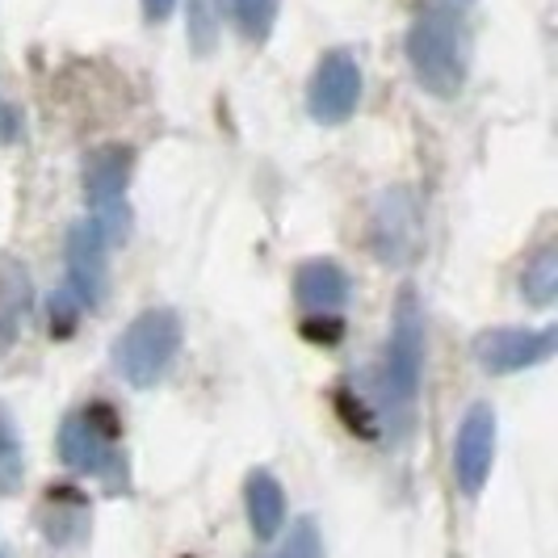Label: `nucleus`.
<instances>
[{
	"instance_id": "6",
	"label": "nucleus",
	"mask_w": 558,
	"mask_h": 558,
	"mask_svg": "<svg viewBox=\"0 0 558 558\" xmlns=\"http://www.w3.org/2000/svg\"><path fill=\"white\" fill-rule=\"evenodd\" d=\"M362 101V63L353 51L336 47L315 63L307 84V110L319 126H344Z\"/></svg>"
},
{
	"instance_id": "16",
	"label": "nucleus",
	"mask_w": 558,
	"mask_h": 558,
	"mask_svg": "<svg viewBox=\"0 0 558 558\" xmlns=\"http://www.w3.org/2000/svg\"><path fill=\"white\" fill-rule=\"evenodd\" d=\"M521 294L530 299L533 307H550L558 294V252L555 244H546V248L530 256V265H525V274H521Z\"/></svg>"
},
{
	"instance_id": "15",
	"label": "nucleus",
	"mask_w": 558,
	"mask_h": 558,
	"mask_svg": "<svg viewBox=\"0 0 558 558\" xmlns=\"http://www.w3.org/2000/svg\"><path fill=\"white\" fill-rule=\"evenodd\" d=\"M26 483V449L13 412L0 403V496H17Z\"/></svg>"
},
{
	"instance_id": "5",
	"label": "nucleus",
	"mask_w": 558,
	"mask_h": 558,
	"mask_svg": "<svg viewBox=\"0 0 558 558\" xmlns=\"http://www.w3.org/2000/svg\"><path fill=\"white\" fill-rule=\"evenodd\" d=\"M135 177V147L131 143H101L84 156L81 185L93 206V223L106 231V240L118 244L126 235V185Z\"/></svg>"
},
{
	"instance_id": "11",
	"label": "nucleus",
	"mask_w": 558,
	"mask_h": 558,
	"mask_svg": "<svg viewBox=\"0 0 558 558\" xmlns=\"http://www.w3.org/2000/svg\"><path fill=\"white\" fill-rule=\"evenodd\" d=\"M349 294H353V281L332 256H311L294 274V299L307 315H336L349 303Z\"/></svg>"
},
{
	"instance_id": "21",
	"label": "nucleus",
	"mask_w": 558,
	"mask_h": 558,
	"mask_svg": "<svg viewBox=\"0 0 558 558\" xmlns=\"http://www.w3.org/2000/svg\"><path fill=\"white\" fill-rule=\"evenodd\" d=\"M140 4H143V17H147L151 26L168 22V17H172V9H177V0H140Z\"/></svg>"
},
{
	"instance_id": "19",
	"label": "nucleus",
	"mask_w": 558,
	"mask_h": 558,
	"mask_svg": "<svg viewBox=\"0 0 558 558\" xmlns=\"http://www.w3.org/2000/svg\"><path fill=\"white\" fill-rule=\"evenodd\" d=\"M278 558H324V537H319V525H315L311 517H299V521L290 525V533H286Z\"/></svg>"
},
{
	"instance_id": "3",
	"label": "nucleus",
	"mask_w": 558,
	"mask_h": 558,
	"mask_svg": "<svg viewBox=\"0 0 558 558\" xmlns=\"http://www.w3.org/2000/svg\"><path fill=\"white\" fill-rule=\"evenodd\" d=\"M181 315L172 307H147L140 311L122 336L113 340L110 349V362H113V374L126 383V387H156L160 378L168 374V365L177 362V353H181Z\"/></svg>"
},
{
	"instance_id": "12",
	"label": "nucleus",
	"mask_w": 558,
	"mask_h": 558,
	"mask_svg": "<svg viewBox=\"0 0 558 558\" xmlns=\"http://www.w3.org/2000/svg\"><path fill=\"white\" fill-rule=\"evenodd\" d=\"M34 311V281L22 260H0V353L17 344Z\"/></svg>"
},
{
	"instance_id": "9",
	"label": "nucleus",
	"mask_w": 558,
	"mask_h": 558,
	"mask_svg": "<svg viewBox=\"0 0 558 558\" xmlns=\"http://www.w3.org/2000/svg\"><path fill=\"white\" fill-rule=\"evenodd\" d=\"M483 374H521L555 353V328H487L471 344Z\"/></svg>"
},
{
	"instance_id": "17",
	"label": "nucleus",
	"mask_w": 558,
	"mask_h": 558,
	"mask_svg": "<svg viewBox=\"0 0 558 558\" xmlns=\"http://www.w3.org/2000/svg\"><path fill=\"white\" fill-rule=\"evenodd\" d=\"M278 9L281 0H231V17H235V29L244 34V43L265 47L278 26Z\"/></svg>"
},
{
	"instance_id": "13",
	"label": "nucleus",
	"mask_w": 558,
	"mask_h": 558,
	"mask_svg": "<svg viewBox=\"0 0 558 558\" xmlns=\"http://www.w3.org/2000/svg\"><path fill=\"white\" fill-rule=\"evenodd\" d=\"M244 508L256 542H274L286 530V492L269 471H252L244 483Z\"/></svg>"
},
{
	"instance_id": "18",
	"label": "nucleus",
	"mask_w": 558,
	"mask_h": 558,
	"mask_svg": "<svg viewBox=\"0 0 558 558\" xmlns=\"http://www.w3.org/2000/svg\"><path fill=\"white\" fill-rule=\"evenodd\" d=\"M185 34H190V47L197 56H210L215 43H219V29H223V17H219V0H190L185 4Z\"/></svg>"
},
{
	"instance_id": "7",
	"label": "nucleus",
	"mask_w": 558,
	"mask_h": 558,
	"mask_svg": "<svg viewBox=\"0 0 558 558\" xmlns=\"http://www.w3.org/2000/svg\"><path fill=\"white\" fill-rule=\"evenodd\" d=\"M492 466H496V412L487 403H471L453 433V478L462 496L475 500L492 478Z\"/></svg>"
},
{
	"instance_id": "20",
	"label": "nucleus",
	"mask_w": 558,
	"mask_h": 558,
	"mask_svg": "<svg viewBox=\"0 0 558 558\" xmlns=\"http://www.w3.org/2000/svg\"><path fill=\"white\" fill-rule=\"evenodd\" d=\"M76 315H81V307H76V299L63 290V294H56V303H51V336H72V328H76Z\"/></svg>"
},
{
	"instance_id": "8",
	"label": "nucleus",
	"mask_w": 558,
	"mask_h": 558,
	"mask_svg": "<svg viewBox=\"0 0 558 558\" xmlns=\"http://www.w3.org/2000/svg\"><path fill=\"white\" fill-rule=\"evenodd\" d=\"M369 248L383 265H408L420 248V206L412 190H387L369 215Z\"/></svg>"
},
{
	"instance_id": "4",
	"label": "nucleus",
	"mask_w": 558,
	"mask_h": 558,
	"mask_svg": "<svg viewBox=\"0 0 558 558\" xmlns=\"http://www.w3.org/2000/svg\"><path fill=\"white\" fill-rule=\"evenodd\" d=\"M420 374H424V311H420L416 290L403 286L391 315L383 374H378V399L387 403L391 420H408L420 395Z\"/></svg>"
},
{
	"instance_id": "22",
	"label": "nucleus",
	"mask_w": 558,
	"mask_h": 558,
	"mask_svg": "<svg viewBox=\"0 0 558 558\" xmlns=\"http://www.w3.org/2000/svg\"><path fill=\"white\" fill-rule=\"evenodd\" d=\"M0 558H9V555H4V550H0Z\"/></svg>"
},
{
	"instance_id": "14",
	"label": "nucleus",
	"mask_w": 558,
	"mask_h": 558,
	"mask_svg": "<svg viewBox=\"0 0 558 558\" xmlns=\"http://www.w3.org/2000/svg\"><path fill=\"white\" fill-rule=\"evenodd\" d=\"M43 530L51 542L59 546H72L81 542L84 530H88V504L76 492H47V504H43Z\"/></svg>"
},
{
	"instance_id": "10",
	"label": "nucleus",
	"mask_w": 558,
	"mask_h": 558,
	"mask_svg": "<svg viewBox=\"0 0 558 558\" xmlns=\"http://www.w3.org/2000/svg\"><path fill=\"white\" fill-rule=\"evenodd\" d=\"M106 252H110V240L93 219L68 231V294L81 311H97L106 299V286H110Z\"/></svg>"
},
{
	"instance_id": "1",
	"label": "nucleus",
	"mask_w": 558,
	"mask_h": 558,
	"mask_svg": "<svg viewBox=\"0 0 558 558\" xmlns=\"http://www.w3.org/2000/svg\"><path fill=\"white\" fill-rule=\"evenodd\" d=\"M59 458L72 475L97 478L106 492H131V471L122 453V424L106 403L68 412L59 424Z\"/></svg>"
},
{
	"instance_id": "2",
	"label": "nucleus",
	"mask_w": 558,
	"mask_h": 558,
	"mask_svg": "<svg viewBox=\"0 0 558 558\" xmlns=\"http://www.w3.org/2000/svg\"><path fill=\"white\" fill-rule=\"evenodd\" d=\"M408 63L416 72L420 88L433 97H458L466 84V59H462V22L458 9L437 0L420 13L408 29Z\"/></svg>"
}]
</instances>
